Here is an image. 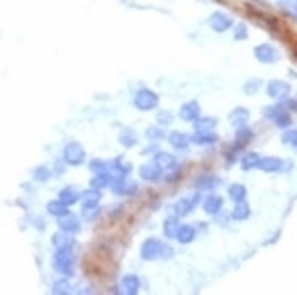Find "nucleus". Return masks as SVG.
<instances>
[{"label": "nucleus", "mask_w": 297, "mask_h": 295, "mask_svg": "<svg viewBox=\"0 0 297 295\" xmlns=\"http://www.w3.org/2000/svg\"><path fill=\"white\" fill-rule=\"evenodd\" d=\"M193 123H195V132H213V127H216V118H211V116H200Z\"/></svg>", "instance_id": "bb28decb"}, {"label": "nucleus", "mask_w": 297, "mask_h": 295, "mask_svg": "<svg viewBox=\"0 0 297 295\" xmlns=\"http://www.w3.org/2000/svg\"><path fill=\"white\" fill-rule=\"evenodd\" d=\"M216 141H218V137L213 132H195V137L191 139V143H197V146H211Z\"/></svg>", "instance_id": "cd10ccee"}, {"label": "nucleus", "mask_w": 297, "mask_h": 295, "mask_svg": "<svg viewBox=\"0 0 297 295\" xmlns=\"http://www.w3.org/2000/svg\"><path fill=\"white\" fill-rule=\"evenodd\" d=\"M268 95L270 98H275V100H284V98H288L290 95V84L288 82H284V80H272V82H268Z\"/></svg>", "instance_id": "1a4fd4ad"}, {"label": "nucleus", "mask_w": 297, "mask_h": 295, "mask_svg": "<svg viewBox=\"0 0 297 295\" xmlns=\"http://www.w3.org/2000/svg\"><path fill=\"white\" fill-rule=\"evenodd\" d=\"M254 57L263 64H275V61H279V50L270 43H261V46L254 48Z\"/></svg>", "instance_id": "6e6552de"}, {"label": "nucleus", "mask_w": 297, "mask_h": 295, "mask_svg": "<svg viewBox=\"0 0 297 295\" xmlns=\"http://www.w3.org/2000/svg\"><path fill=\"white\" fill-rule=\"evenodd\" d=\"M143 152H145V154H150V152H157V143H152V146H150V148H145Z\"/></svg>", "instance_id": "c03bdc74"}, {"label": "nucleus", "mask_w": 297, "mask_h": 295, "mask_svg": "<svg viewBox=\"0 0 297 295\" xmlns=\"http://www.w3.org/2000/svg\"><path fill=\"white\" fill-rule=\"evenodd\" d=\"M222 202H225V200H222L220 195H216V193H211V195H207V198H204V200H202V209L207 211L209 216H216L218 211L222 209Z\"/></svg>", "instance_id": "4468645a"}, {"label": "nucleus", "mask_w": 297, "mask_h": 295, "mask_svg": "<svg viewBox=\"0 0 297 295\" xmlns=\"http://www.w3.org/2000/svg\"><path fill=\"white\" fill-rule=\"evenodd\" d=\"M57 198H59L64 205L71 207V205H75V202H80V191H77V188H73V186H64Z\"/></svg>", "instance_id": "412c9836"}, {"label": "nucleus", "mask_w": 297, "mask_h": 295, "mask_svg": "<svg viewBox=\"0 0 297 295\" xmlns=\"http://www.w3.org/2000/svg\"><path fill=\"white\" fill-rule=\"evenodd\" d=\"M229 198H232L234 202L245 200V198H247V188L243 186V184H232L229 186Z\"/></svg>", "instance_id": "7c9ffc66"}, {"label": "nucleus", "mask_w": 297, "mask_h": 295, "mask_svg": "<svg viewBox=\"0 0 297 295\" xmlns=\"http://www.w3.org/2000/svg\"><path fill=\"white\" fill-rule=\"evenodd\" d=\"M52 266H55L57 273H61L64 277H73L75 275V254L71 248H61L55 252L52 257Z\"/></svg>", "instance_id": "f03ea898"}, {"label": "nucleus", "mask_w": 297, "mask_h": 295, "mask_svg": "<svg viewBox=\"0 0 297 295\" xmlns=\"http://www.w3.org/2000/svg\"><path fill=\"white\" fill-rule=\"evenodd\" d=\"M111 182H114V173H111V171L95 173V177L91 180V188H98V191H102V188H109Z\"/></svg>", "instance_id": "a211bd4d"}, {"label": "nucleus", "mask_w": 297, "mask_h": 295, "mask_svg": "<svg viewBox=\"0 0 297 295\" xmlns=\"http://www.w3.org/2000/svg\"><path fill=\"white\" fill-rule=\"evenodd\" d=\"M50 291L57 295H66V293H71V284H68V279H59V282L52 284Z\"/></svg>", "instance_id": "e433bc0d"}, {"label": "nucleus", "mask_w": 297, "mask_h": 295, "mask_svg": "<svg viewBox=\"0 0 297 295\" xmlns=\"http://www.w3.org/2000/svg\"><path fill=\"white\" fill-rule=\"evenodd\" d=\"M86 161V152L84 148L77 141H68L64 146V163L66 166H82Z\"/></svg>", "instance_id": "20e7f679"}, {"label": "nucleus", "mask_w": 297, "mask_h": 295, "mask_svg": "<svg viewBox=\"0 0 297 295\" xmlns=\"http://www.w3.org/2000/svg\"><path fill=\"white\" fill-rule=\"evenodd\" d=\"M220 184V180H218L216 175H202V177H197L195 182H193V186L197 188V191H204V188H213V186H218Z\"/></svg>", "instance_id": "a878e982"}, {"label": "nucleus", "mask_w": 297, "mask_h": 295, "mask_svg": "<svg viewBox=\"0 0 297 295\" xmlns=\"http://www.w3.org/2000/svg\"><path fill=\"white\" fill-rule=\"evenodd\" d=\"M209 25H211L213 32H225L232 27V16L225 12H216L211 18H209Z\"/></svg>", "instance_id": "9d476101"}, {"label": "nucleus", "mask_w": 297, "mask_h": 295, "mask_svg": "<svg viewBox=\"0 0 297 295\" xmlns=\"http://www.w3.org/2000/svg\"><path fill=\"white\" fill-rule=\"evenodd\" d=\"M259 168L266 173H277L284 168V161L279 157H263V159H259Z\"/></svg>", "instance_id": "aec40b11"}, {"label": "nucleus", "mask_w": 297, "mask_h": 295, "mask_svg": "<svg viewBox=\"0 0 297 295\" xmlns=\"http://www.w3.org/2000/svg\"><path fill=\"white\" fill-rule=\"evenodd\" d=\"M200 198H202L200 193H195V195H188V198H182V200H179L177 205L173 207V214L177 216V218H182V216H188L200 205Z\"/></svg>", "instance_id": "0eeeda50"}, {"label": "nucleus", "mask_w": 297, "mask_h": 295, "mask_svg": "<svg viewBox=\"0 0 297 295\" xmlns=\"http://www.w3.org/2000/svg\"><path fill=\"white\" fill-rule=\"evenodd\" d=\"M234 39H238V41H245V39H247V25H243V23H236V25H234Z\"/></svg>", "instance_id": "ea45409f"}, {"label": "nucleus", "mask_w": 297, "mask_h": 295, "mask_svg": "<svg viewBox=\"0 0 297 295\" xmlns=\"http://www.w3.org/2000/svg\"><path fill=\"white\" fill-rule=\"evenodd\" d=\"M275 125H277V127H281V129L290 127V125H293V118H290V111H288V109H286V111H281V114L275 118Z\"/></svg>", "instance_id": "72a5a7b5"}, {"label": "nucleus", "mask_w": 297, "mask_h": 295, "mask_svg": "<svg viewBox=\"0 0 297 295\" xmlns=\"http://www.w3.org/2000/svg\"><path fill=\"white\" fill-rule=\"evenodd\" d=\"M109 171L114 173V175H129V171H132V163L118 157V159H114V161L109 163Z\"/></svg>", "instance_id": "393cba45"}, {"label": "nucleus", "mask_w": 297, "mask_h": 295, "mask_svg": "<svg viewBox=\"0 0 297 295\" xmlns=\"http://www.w3.org/2000/svg\"><path fill=\"white\" fill-rule=\"evenodd\" d=\"M229 120L234 127H243V125H247V120H250V111L243 109V107H236L229 114Z\"/></svg>", "instance_id": "4be33fe9"}, {"label": "nucleus", "mask_w": 297, "mask_h": 295, "mask_svg": "<svg viewBox=\"0 0 297 295\" xmlns=\"http://www.w3.org/2000/svg\"><path fill=\"white\" fill-rule=\"evenodd\" d=\"M200 116H202V109H200V103H195V100L182 105V109H179V118L186 120V123H193V120H197Z\"/></svg>", "instance_id": "9b49d317"}, {"label": "nucleus", "mask_w": 297, "mask_h": 295, "mask_svg": "<svg viewBox=\"0 0 297 295\" xmlns=\"http://www.w3.org/2000/svg\"><path fill=\"white\" fill-rule=\"evenodd\" d=\"M52 245H55V250H61V248H75V239H73V234H68V232H57L55 236H52Z\"/></svg>", "instance_id": "f3484780"}, {"label": "nucleus", "mask_w": 297, "mask_h": 295, "mask_svg": "<svg viewBox=\"0 0 297 295\" xmlns=\"http://www.w3.org/2000/svg\"><path fill=\"white\" fill-rule=\"evenodd\" d=\"M46 211H48V216H55V218H59V216H64L68 214V205H64V202L57 198V200H50L46 205Z\"/></svg>", "instance_id": "b1692460"}, {"label": "nucleus", "mask_w": 297, "mask_h": 295, "mask_svg": "<svg viewBox=\"0 0 297 295\" xmlns=\"http://www.w3.org/2000/svg\"><path fill=\"white\" fill-rule=\"evenodd\" d=\"M34 177H37L39 182H46V180H50V171H48V168H43V166H39L37 171H34Z\"/></svg>", "instance_id": "79ce46f5"}, {"label": "nucleus", "mask_w": 297, "mask_h": 295, "mask_svg": "<svg viewBox=\"0 0 297 295\" xmlns=\"http://www.w3.org/2000/svg\"><path fill=\"white\" fill-rule=\"evenodd\" d=\"M170 118H173V116H170L168 111H163V114H159V123H161L163 127H166V125H170Z\"/></svg>", "instance_id": "37998d69"}, {"label": "nucleus", "mask_w": 297, "mask_h": 295, "mask_svg": "<svg viewBox=\"0 0 297 295\" xmlns=\"http://www.w3.org/2000/svg\"><path fill=\"white\" fill-rule=\"evenodd\" d=\"M281 143H286V146H293L297 148V129L295 127H286V132L281 134Z\"/></svg>", "instance_id": "c9c22d12"}, {"label": "nucleus", "mask_w": 297, "mask_h": 295, "mask_svg": "<svg viewBox=\"0 0 297 295\" xmlns=\"http://www.w3.org/2000/svg\"><path fill=\"white\" fill-rule=\"evenodd\" d=\"M145 137H148V139H152V141H161V139L166 137L163 125H152V127H150V129H145Z\"/></svg>", "instance_id": "f704fd0d"}, {"label": "nucleus", "mask_w": 297, "mask_h": 295, "mask_svg": "<svg viewBox=\"0 0 297 295\" xmlns=\"http://www.w3.org/2000/svg\"><path fill=\"white\" fill-rule=\"evenodd\" d=\"M252 137H254V134H252V129L247 127V125H243V127H236V143H241V146H245V143L250 141Z\"/></svg>", "instance_id": "473e14b6"}, {"label": "nucleus", "mask_w": 297, "mask_h": 295, "mask_svg": "<svg viewBox=\"0 0 297 295\" xmlns=\"http://www.w3.org/2000/svg\"><path fill=\"white\" fill-rule=\"evenodd\" d=\"M89 168L93 171V175H95V173H105V171H109V161H102V159H91Z\"/></svg>", "instance_id": "4c0bfd02"}, {"label": "nucleus", "mask_w": 297, "mask_h": 295, "mask_svg": "<svg viewBox=\"0 0 297 295\" xmlns=\"http://www.w3.org/2000/svg\"><path fill=\"white\" fill-rule=\"evenodd\" d=\"M168 143L175 150H188V146H191V137L184 134V132H170L168 134Z\"/></svg>", "instance_id": "dca6fc26"}, {"label": "nucleus", "mask_w": 297, "mask_h": 295, "mask_svg": "<svg viewBox=\"0 0 297 295\" xmlns=\"http://www.w3.org/2000/svg\"><path fill=\"white\" fill-rule=\"evenodd\" d=\"M154 163H157L161 171H177L179 168V161L168 152H157L154 154Z\"/></svg>", "instance_id": "ddd939ff"}, {"label": "nucleus", "mask_w": 297, "mask_h": 295, "mask_svg": "<svg viewBox=\"0 0 297 295\" xmlns=\"http://www.w3.org/2000/svg\"><path fill=\"white\" fill-rule=\"evenodd\" d=\"M177 227H179V218L173 214L170 218H166V222H163V234L168 236V239H175V234H177Z\"/></svg>", "instance_id": "c85d7f7f"}, {"label": "nucleus", "mask_w": 297, "mask_h": 295, "mask_svg": "<svg viewBox=\"0 0 297 295\" xmlns=\"http://www.w3.org/2000/svg\"><path fill=\"white\" fill-rule=\"evenodd\" d=\"M141 257L145 261H154V259H170L173 257V248L166 245L159 239H148L141 245Z\"/></svg>", "instance_id": "f257e3e1"}, {"label": "nucleus", "mask_w": 297, "mask_h": 295, "mask_svg": "<svg viewBox=\"0 0 297 295\" xmlns=\"http://www.w3.org/2000/svg\"><path fill=\"white\" fill-rule=\"evenodd\" d=\"M118 141H120V146L132 148L136 143V132H134V129H123V132H120V137H118Z\"/></svg>", "instance_id": "2f4dec72"}, {"label": "nucleus", "mask_w": 297, "mask_h": 295, "mask_svg": "<svg viewBox=\"0 0 297 295\" xmlns=\"http://www.w3.org/2000/svg\"><path fill=\"white\" fill-rule=\"evenodd\" d=\"M111 191L116 195H134L139 191V184L132 180H127V175H114V182H111Z\"/></svg>", "instance_id": "39448f33"}, {"label": "nucleus", "mask_w": 297, "mask_h": 295, "mask_svg": "<svg viewBox=\"0 0 297 295\" xmlns=\"http://www.w3.org/2000/svg\"><path fill=\"white\" fill-rule=\"evenodd\" d=\"M243 89H245L247 95H254L256 91L261 89V82L259 80H250V82H245V86H243Z\"/></svg>", "instance_id": "a19ab883"}, {"label": "nucleus", "mask_w": 297, "mask_h": 295, "mask_svg": "<svg viewBox=\"0 0 297 295\" xmlns=\"http://www.w3.org/2000/svg\"><path fill=\"white\" fill-rule=\"evenodd\" d=\"M195 227H191V225H179L177 227V234H175V239H177L179 241V243H184V245H186V243H193V241H195Z\"/></svg>", "instance_id": "6ab92c4d"}, {"label": "nucleus", "mask_w": 297, "mask_h": 295, "mask_svg": "<svg viewBox=\"0 0 297 295\" xmlns=\"http://www.w3.org/2000/svg\"><path fill=\"white\" fill-rule=\"evenodd\" d=\"M120 293H129V295H136L141 291V279L136 275H125L123 282H120Z\"/></svg>", "instance_id": "2eb2a0df"}, {"label": "nucleus", "mask_w": 297, "mask_h": 295, "mask_svg": "<svg viewBox=\"0 0 297 295\" xmlns=\"http://www.w3.org/2000/svg\"><path fill=\"white\" fill-rule=\"evenodd\" d=\"M281 111H286V105H272V107H266V109H263V116H266V118H272V120H275L277 116L281 114Z\"/></svg>", "instance_id": "58836bf2"}, {"label": "nucleus", "mask_w": 297, "mask_h": 295, "mask_svg": "<svg viewBox=\"0 0 297 295\" xmlns=\"http://www.w3.org/2000/svg\"><path fill=\"white\" fill-rule=\"evenodd\" d=\"M134 107L139 111H154L159 107V95L152 89H141L134 95Z\"/></svg>", "instance_id": "7ed1b4c3"}, {"label": "nucleus", "mask_w": 297, "mask_h": 295, "mask_svg": "<svg viewBox=\"0 0 297 295\" xmlns=\"http://www.w3.org/2000/svg\"><path fill=\"white\" fill-rule=\"evenodd\" d=\"M293 9H295V14H297V0H295V5H293Z\"/></svg>", "instance_id": "a18cd8bd"}, {"label": "nucleus", "mask_w": 297, "mask_h": 295, "mask_svg": "<svg viewBox=\"0 0 297 295\" xmlns=\"http://www.w3.org/2000/svg\"><path fill=\"white\" fill-rule=\"evenodd\" d=\"M139 175H141V180H145V182H159L161 180V168L157 166V163H143V166L139 168Z\"/></svg>", "instance_id": "f8f14e48"}, {"label": "nucleus", "mask_w": 297, "mask_h": 295, "mask_svg": "<svg viewBox=\"0 0 297 295\" xmlns=\"http://www.w3.org/2000/svg\"><path fill=\"white\" fill-rule=\"evenodd\" d=\"M259 154H252V152H247V154H243V159H241V168L243 171H252V168H259Z\"/></svg>", "instance_id": "c756f323"}, {"label": "nucleus", "mask_w": 297, "mask_h": 295, "mask_svg": "<svg viewBox=\"0 0 297 295\" xmlns=\"http://www.w3.org/2000/svg\"><path fill=\"white\" fill-rule=\"evenodd\" d=\"M250 214H252L250 205H247L245 200H241V202H236V205H234L232 220H247V218H250Z\"/></svg>", "instance_id": "5701e85b"}, {"label": "nucleus", "mask_w": 297, "mask_h": 295, "mask_svg": "<svg viewBox=\"0 0 297 295\" xmlns=\"http://www.w3.org/2000/svg\"><path fill=\"white\" fill-rule=\"evenodd\" d=\"M57 225H59V230L61 232H68V234H80V230H82V220H80V216H75V214H64V216H59L57 218Z\"/></svg>", "instance_id": "423d86ee"}]
</instances>
